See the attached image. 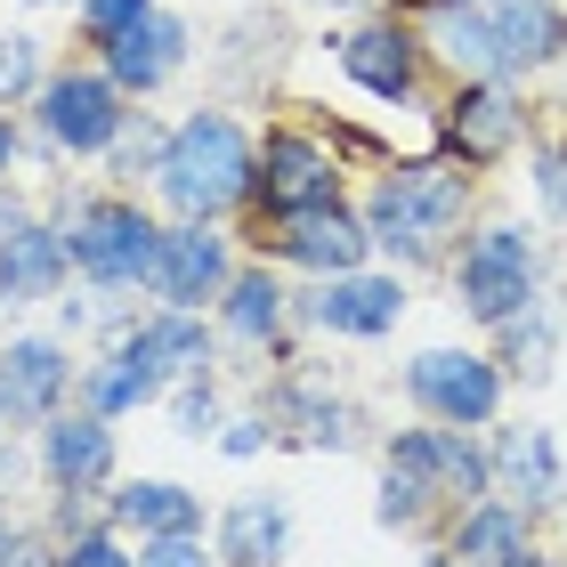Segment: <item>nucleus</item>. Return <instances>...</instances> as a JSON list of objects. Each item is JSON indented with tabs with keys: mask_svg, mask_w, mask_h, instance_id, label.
<instances>
[{
	"mask_svg": "<svg viewBox=\"0 0 567 567\" xmlns=\"http://www.w3.org/2000/svg\"><path fill=\"white\" fill-rule=\"evenodd\" d=\"M527 551V527H519V511H503V503H478L471 519H462V544H454V559L462 567H511Z\"/></svg>",
	"mask_w": 567,
	"mask_h": 567,
	"instance_id": "5701e85b",
	"label": "nucleus"
},
{
	"mask_svg": "<svg viewBox=\"0 0 567 567\" xmlns=\"http://www.w3.org/2000/svg\"><path fill=\"white\" fill-rule=\"evenodd\" d=\"M276 324H284V284L268 268H251V276L227 284V332H236V341H268Z\"/></svg>",
	"mask_w": 567,
	"mask_h": 567,
	"instance_id": "b1692460",
	"label": "nucleus"
},
{
	"mask_svg": "<svg viewBox=\"0 0 567 567\" xmlns=\"http://www.w3.org/2000/svg\"><path fill=\"white\" fill-rule=\"evenodd\" d=\"M9 163H17V131L0 122V178H9Z\"/></svg>",
	"mask_w": 567,
	"mask_h": 567,
	"instance_id": "72a5a7b5",
	"label": "nucleus"
},
{
	"mask_svg": "<svg viewBox=\"0 0 567 567\" xmlns=\"http://www.w3.org/2000/svg\"><path fill=\"white\" fill-rule=\"evenodd\" d=\"M446 138L462 146V163H495V154L519 138V106H511V90H495V82L462 90L454 114H446Z\"/></svg>",
	"mask_w": 567,
	"mask_h": 567,
	"instance_id": "f3484780",
	"label": "nucleus"
},
{
	"mask_svg": "<svg viewBox=\"0 0 567 567\" xmlns=\"http://www.w3.org/2000/svg\"><path fill=\"white\" fill-rule=\"evenodd\" d=\"M163 381H171V373L154 365V349L138 341V332H122V349L90 373V414H131V405H146Z\"/></svg>",
	"mask_w": 567,
	"mask_h": 567,
	"instance_id": "aec40b11",
	"label": "nucleus"
},
{
	"mask_svg": "<svg viewBox=\"0 0 567 567\" xmlns=\"http://www.w3.org/2000/svg\"><path fill=\"white\" fill-rule=\"evenodd\" d=\"M154 244L163 236H154V219L138 203H90V212H73V227H65V251L90 284H146Z\"/></svg>",
	"mask_w": 567,
	"mask_h": 567,
	"instance_id": "20e7f679",
	"label": "nucleus"
},
{
	"mask_svg": "<svg viewBox=\"0 0 567 567\" xmlns=\"http://www.w3.org/2000/svg\"><path fill=\"white\" fill-rule=\"evenodd\" d=\"M317 9H349V0H317Z\"/></svg>",
	"mask_w": 567,
	"mask_h": 567,
	"instance_id": "c9c22d12",
	"label": "nucleus"
},
{
	"mask_svg": "<svg viewBox=\"0 0 567 567\" xmlns=\"http://www.w3.org/2000/svg\"><path fill=\"white\" fill-rule=\"evenodd\" d=\"M65 381H73V365H65L58 341H9V357H0V405H9V422L49 414L65 398Z\"/></svg>",
	"mask_w": 567,
	"mask_h": 567,
	"instance_id": "4468645a",
	"label": "nucleus"
},
{
	"mask_svg": "<svg viewBox=\"0 0 567 567\" xmlns=\"http://www.w3.org/2000/svg\"><path fill=\"white\" fill-rule=\"evenodd\" d=\"M284 414H292V430L308 437V446H341V405H332V398H317V390H292V398H284Z\"/></svg>",
	"mask_w": 567,
	"mask_h": 567,
	"instance_id": "393cba45",
	"label": "nucleus"
},
{
	"mask_svg": "<svg viewBox=\"0 0 567 567\" xmlns=\"http://www.w3.org/2000/svg\"><path fill=\"white\" fill-rule=\"evenodd\" d=\"M251 187H260V203H268L276 219H300V212H324V203L341 195V171H332L324 146L276 131V138L260 146V171H251Z\"/></svg>",
	"mask_w": 567,
	"mask_h": 567,
	"instance_id": "423d86ee",
	"label": "nucleus"
},
{
	"mask_svg": "<svg viewBox=\"0 0 567 567\" xmlns=\"http://www.w3.org/2000/svg\"><path fill=\"white\" fill-rule=\"evenodd\" d=\"M341 65H349V82L373 90V97H405L414 90V41H405L398 24H357V33L341 41Z\"/></svg>",
	"mask_w": 567,
	"mask_h": 567,
	"instance_id": "dca6fc26",
	"label": "nucleus"
},
{
	"mask_svg": "<svg viewBox=\"0 0 567 567\" xmlns=\"http://www.w3.org/2000/svg\"><path fill=\"white\" fill-rule=\"evenodd\" d=\"M178 58H187V24L163 17V9H146L138 24H122V33L106 41V73L122 90H154V82H171Z\"/></svg>",
	"mask_w": 567,
	"mask_h": 567,
	"instance_id": "f8f14e48",
	"label": "nucleus"
},
{
	"mask_svg": "<svg viewBox=\"0 0 567 567\" xmlns=\"http://www.w3.org/2000/svg\"><path fill=\"white\" fill-rule=\"evenodd\" d=\"M284 544H292V511L276 495H244L219 527V559H236V567H268V559H284Z\"/></svg>",
	"mask_w": 567,
	"mask_h": 567,
	"instance_id": "6ab92c4d",
	"label": "nucleus"
},
{
	"mask_svg": "<svg viewBox=\"0 0 567 567\" xmlns=\"http://www.w3.org/2000/svg\"><path fill=\"white\" fill-rule=\"evenodd\" d=\"M535 300V244L519 227H486V236L462 251V308L486 324H511Z\"/></svg>",
	"mask_w": 567,
	"mask_h": 567,
	"instance_id": "39448f33",
	"label": "nucleus"
},
{
	"mask_svg": "<svg viewBox=\"0 0 567 567\" xmlns=\"http://www.w3.org/2000/svg\"><path fill=\"white\" fill-rule=\"evenodd\" d=\"M430 41H437V58H454L462 73H519V65L559 58L567 24H559L551 0H437Z\"/></svg>",
	"mask_w": 567,
	"mask_h": 567,
	"instance_id": "f257e3e1",
	"label": "nucleus"
},
{
	"mask_svg": "<svg viewBox=\"0 0 567 567\" xmlns=\"http://www.w3.org/2000/svg\"><path fill=\"white\" fill-rule=\"evenodd\" d=\"M495 471L519 486L527 503H551V495H559V454H551V437H544V430H503Z\"/></svg>",
	"mask_w": 567,
	"mask_h": 567,
	"instance_id": "4be33fe9",
	"label": "nucleus"
},
{
	"mask_svg": "<svg viewBox=\"0 0 567 567\" xmlns=\"http://www.w3.org/2000/svg\"><path fill=\"white\" fill-rule=\"evenodd\" d=\"M138 567H212V559H203V544H195V535H146Z\"/></svg>",
	"mask_w": 567,
	"mask_h": 567,
	"instance_id": "cd10ccee",
	"label": "nucleus"
},
{
	"mask_svg": "<svg viewBox=\"0 0 567 567\" xmlns=\"http://www.w3.org/2000/svg\"><path fill=\"white\" fill-rule=\"evenodd\" d=\"M41 82V49L33 33H0V97H24Z\"/></svg>",
	"mask_w": 567,
	"mask_h": 567,
	"instance_id": "a878e982",
	"label": "nucleus"
},
{
	"mask_svg": "<svg viewBox=\"0 0 567 567\" xmlns=\"http://www.w3.org/2000/svg\"><path fill=\"white\" fill-rule=\"evenodd\" d=\"M41 462H49V478H58L65 495H90V486L114 471V430H106V414H58L49 437H41Z\"/></svg>",
	"mask_w": 567,
	"mask_h": 567,
	"instance_id": "ddd939ff",
	"label": "nucleus"
},
{
	"mask_svg": "<svg viewBox=\"0 0 567 567\" xmlns=\"http://www.w3.org/2000/svg\"><path fill=\"white\" fill-rule=\"evenodd\" d=\"M65 260H73V251H65V236H58V227H24V236H9V244H0V300H49V292H58V276H65Z\"/></svg>",
	"mask_w": 567,
	"mask_h": 567,
	"instance_id": "a211bd4d",
	"label": "nucleus"
},
{
	"mask_svg": "<svg viewBox=\"0 0 567 567\" xmlns=\"http://www.w3.org/2000/svg\"><path fill=\"white\" fill-rule=\"evenodd\" d=\"M0 414H9V405H0Z\"/></svg>",
	"mask_w": 567,
	"mask_h": 567,
	"instance_id": "4c0bfd02",
	"label": "nucleus"
},
{
	"mask_svg": "<svg viewBox=\"0 0 567 567\" xmlns=\"http://www.w3.org/2000/svg\"><path fill=\"white\" fill-rule=\"evenodd\" d=\"M398 308H405V292H398V276H332L324 284V300H317V324L324 332H357V341H365V332H390L398 324Z\"/></svg>",
	"mask_w": 567,
	"mask_h": 567,
	"instance_id": "2eb2a0df",
	"label": "nucleus"
},
{
	"mask_svg": "<svg viewBox=\"0 0 567 567\" xmlns=\"http://www.w3.org/2000/svg\"><path fill=\"white\" fill-rule=\"evenodd\" d=\"M114 519L138 527V535H195L203 511H195L187 486H171V478H131V486L114 495Z\"/></svg>",
	"mask_w": 567,
	"mask_h": 567,
	"instance_id": "412c9836",
	"label": "nucleus"
},
{
	"mask_svg": "<svg viewBox=\"0 0 567 567\" xmlns=\"http://www.w3.org/2000/svg\"><path fill=\"white\" fill-rule=\"evenodd\" d=\"M33 9H49V0H33Z\"/></svg>",
	"mask_w": 567,
	"mask_h": 567,
	"instance_id": "e433bc0d",
	"label": "nucleus"
},
{
	"mask_svg": "<svg viewBox=\"0 0 567 567\" xmlns=\"http://www.w3.org/2000/svg\"><path fill=\"white\" fill-rule=\"evenodd\" d=\"M114 73H58V82L41 90V131L73 146V154H97L122 138V106H114Z\"/></svg>",
	"mask_w": 567,
	"mask_h": 567,
	"instance_id": "0eeeda50",
	"label": "nucleus"
},
{
	"mask_svg": "<svg viewBox=\"0 0 567 567\" xmlns=\"http://www.w3.org/2000/svg\"><path fill=\"white\" fill-rule=\"evenodd\" d=\"M437 567H446V559H437Z\"/></svg>",
	"mask_w": 567,
	"mask_h": 567,
	"instance_id": "58836bf2",
	"label": "nucleus"
},
{
	"mask_svg": "<svg viewBox=\"0 0 567 567\" xmlns=\"http://www.w3.org/2000/svg\"><path fill=\"white\" fill-rule=\"evenodd\" d=\"M454 212H462V171H446V163H414V171H390V178L373 187L365 227H373V244L405 251V260H430V251L446 244Z\"/></svg>",
	"mask_w": 567,
	"mask_h": 567,
	"instance_id": "7ed1b4c3",
	"label": "nucleus"
},
{
	"mask_svg": "<svg viewBox=\"0 0 567 567\" xmlns=\"http://www.w3.org/2000/svg\"><path fill=\"white\" fill-rule=\"evenodd\" d=\"M365 244H373V227H357V219L341 212V203L284 219V236H276L284 260H292V268H317V276H349L357 260H365Z\"/></svg>",
	"mask_w": 567,
	"mask_h": 567,
	"instance_id": "9b49d317",
	"label": "nucleus"
},
{
	"mask_svg": "<svg viewBox=\"0 0 567 567\" xmlns=\"http://www.w3.org/2000/svg\"><path fill=\"white\" fill-rule=\"evenodd\" d=\"M171 414H178V430H187V437H203V430H219V398L203 390V381H187V390L171 398Z\"/></svg>",
	"mask_w": 567,
	"mask_h": 567,
	"instance_id": "bb28decb",
	"label": "nucleus"
},
{
	"mask_svg": "<svg viewBox=\"0 0 567 567\" xmlns=\"http://www.w3.org/2000/svg\"><path fill=\"white\" fill-rule=\"evenodd\" d=\"M146 9H154V0H82V17H90V33H97V41H114L122 24H138Z\"/></svg>",
	"mask_w": 567,
	"mask_h": 567,
	"instance_id": "c756f323",
	"label": "nucleus"
},
{
	"mask_svg": "<svg viewBox=\"0 0 567 567\" xmlns=\"http://www.w3.org/2000/svg\"><path fill=\"white\" fill-rule=\"evenodd\" d=\"M390 462L422 478V495H446V503H478L486 478H495V462H486L462 430H405L390 446Z\"/></svg>",
	"mask_w": 567,
	"mask_h": 567,
	"instance_id": "1a4fd4ad",
	"label": "nucleus"
},
{
	"mask_svg": "<svg viewBox=\"0 0 567 567\" xmlns=\"http://www.w3.org/2000/svg\"><path fill=\"white\" fill-rule=\"evenodd\" d=\"M260 437H268V422H227L219 446H227V454H260Z\"/></svg>",
	"mask_w": 567,
	"mask_h": 567,
	"instance_id": "2f4dec72",
	"label": "nucleus"
},
{
	"mask_svg": "<svg viewBox=\"0 0 567 567\" xmlns=\"http://www.w3.org/2000/svg\"><path fill=\"white\" fill-rule=\"evenodd\" d=\"M58 567H131V551H122L114 535H73V544L58 551Z\"/></svg>",
	"mask_w": 567,
	"mask_h": 567,
	"instance_id": "c85d7f7f",
	"label": "nucleus"
},
{
	"mask_svg": "<svg viewBox=\"0 0 567 567\" xmlns=\"http://www.w3.org/2000/svg\"><path fill=\"white\" fill-rule=\"evenodd\" d=\"M219 284H227V244L212 236V219H187V227H171V236L154 244V268H146L154 300L195 308V300H212Z\"/></svg>",
	"mask_w": 567,
	"mask_h": 567,
	"instance_id": "9d476101",
	"label": "nucleus"
},
{
	"mask_svg": "<svg viewBox=\"0 0 567 567\" xmlns=\"http://www.w3.org/2000/svg\"><path fill=\"white\" fill-rule=\"evenodd\" d=\"M535 187H544V203H551V212L567 219V146H551L544 163H535Z\"/></svg>",
	"mask_w": 567,
	"mask_h": 567,
	"instance_id": "7c9ffc66",
	"label": "nucleus"
},
{
	"mask_svg": "<svg viewBox=\"0 0 567 567\" xmlns=\"http://www.w3.org/2000/svg\"><path fill=\"white\" fill-rule=\"evenodd\" d=\"M511 567H551V559H535V551H519V559H511Z\"/></svg>",
	"mask_w": 567,
	"mask_h": 567,
	"instance_id": "f704fd0d",
	"label": "nucleus"
},
{
	"mask_svg": "<svg viewBox=\"0 0 567 567\" xmlns=\"http://www.w3.org/2000/svg\"><path fill=\"white\" fill-rule=\"evenodd\" d=\"M24 227H33V219H24V203L9 195V178H0V244H9V236H24Z\"/></svg>",
	"mask_w": 567,
	"mask_h": 567,
	"instance_id": "473e14b6",
	"label": "nucleus"
},
{
	"mask_svg": "<svg viewBox=\"0 0 567 567\" xmlns=\"http://www.w3.org/2000/svg\"><path fill=\"white\" fill-rule=\"evenodd\" d=\"M405 390H414L437 422H486V414H495V398H503V381L471 349H430V357L405 365Z\"/></svg>",
	"mask_w": 567,
	"mask_h": 567,
	"instance_id": "6e6552de",
	"label": "nucleus"
},
{
	"mask_svg": "<svg viewBox=\"0 0 567 567\" xmlns=\"http://www.w3.org/2000/svg\"><path fill=\"white\" fill-rule=\"evenodd\" d=\"M251 171H260V154L244 146V131L227 114L178 122V138L163 146V163H154V178H163V195H171L178 219H219L227 203L251 195Z\"/></svg>",
	"mask_w": 567,
	"mask_h": 567,
	"instance_id": "f03ea898",
	"label": "nucleus"
}]
</instances>
